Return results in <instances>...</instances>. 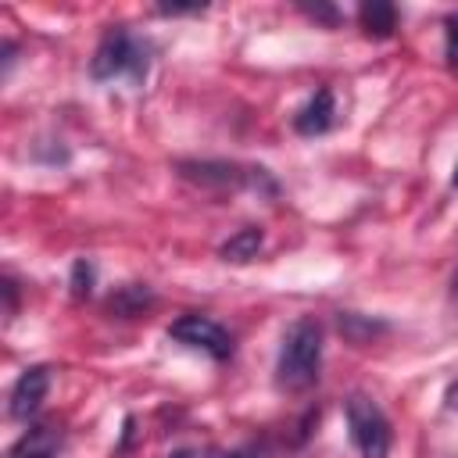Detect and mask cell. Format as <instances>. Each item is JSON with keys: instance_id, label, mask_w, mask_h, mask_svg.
Instances as JSON below:
<instances>
[{"instance_id": "obj_1", "label": "cell", "mask_w": 458, "mask_h": 458, "mask_svg": "<svg viewBox=\"0 0 458 458\" xmlns=\"http://www.w3.org/2000/svg\"><path fill=\"white\" fill-rule=\"evenodd\" d=\"M322 372V326L311 315H301L286 326L276 354V386L283 394H304L318 383Z\"/></svg>"}, {"instance_id": "obj_2", "label": "cell", "mask_w": 458, "mask_h": 458, "mask_svg": "<svg viewBox=\"0 0 458 458\" xmlns=\"http://www.w3.org/2000/svg\"><path fill=\"white\" fill-rule=\"evenodd\" d=\"M150 43L136 32H129L125 25H111L97 50H93V61H89V75L97 82H114V79H129L132 86H143L147 82V72H150Z\"/></svg>"}, {"instance_id": "obj_3", "label": "cell", "mask_w": 458, "mask_h": 458, "mask_svg": "<svg viewBox=\"0 0 458 458\" xmlns=\"http://www.w3.org/2000/svg\"><path fill=\"white\" fill-rule=\"evenodd\" d=\"M175 175L186 179V182H193V186H200V190H211V193H240V190H250V193H261V197H276L279 193V182L261 165H240V161H175Z\"/></svg>"}, {"instance_id": "obj_4", "label": "cell", "mask_w": 458, "mask_h": 458, "mask_svg": "<svg viewBox=\"0 0 458 458\" xmlns=\"http://www.w3.org/2000/svg\"><path fill=\"white\" fill-rule=\"evenodd\" d=\"M344 419H347V437L361 458H386L390 454V444H394L390 419L369 394H351L344 401Z\"/></svg>"}, {"instance_id": "obj_5", "label": "cell", "mask_w": 458, "mask_h": 458, "mask_svg": "<svg viewBox=\"0 0 458 458\" xmlns=\"http://www.w3.org/2000/svg\"><path fill=\"white\" fill-rule=\"evenodd\" d=\"M168 340H175V344H182V347H190V351H200V354H208L211 361H229L233 358V351H236V344H233V333L218 322V318H211V315H204V311H186V315H179L172 326H168Z\"/></svg>"}, {"instance_id": "obj_6", "label": "cell", "mask_w": 458, "mask_h": 458, "mask_svg": "<svg viewBox=\"0 0 458 458\" xmlns=\"http://www.w3.org/2000/svg\"><path fill=\"white\" fill-rule=\"evenodd\" d=\"M47 390H50V369H47V365H29V369L14 379V386H11V401H7L11 419L29 422V419L39 411V404L47 401Z\"/></svg>"}, {"instance_id": "obj_7", "label": "cell", "mask_w": 458, "mask_h": 458, "mask_svg": "<svg viewBox=\"0 0 458 458\" xmlns=\"http://www.w3.org/2000/svg\"><path fill=\"white\" fill-rule=\"evenodd\" d=\"M336 125V100H333V89H315L293 114V132L301 136H322Z\"/></svg>"}, {"instance_id": "obj_8", "label": "cell", "mask_w": 458, "mask_h": 458, "mask_svg": "<svg viewBox=\"0 0 458 458\" xmlns=\"http://www.w3.org/2000/svg\"><path fill=\"white\" fill-rule=\"evenodd\" d=\"M61 440H64V433H61L57 422H36V426H29V429L11 444L7 458H57Z\"/></svg>"}, {"instance_id": "obj_9", "label": "cell", "mask_w": 458, "mask_h": 458, "mask_svg": "<svg viewBox=\"0 0 458 458\" xmlns=\"http://www.w3.org/2000/svg\"><path fill=\"white\" fill-rule=\"evenodd\" d=\"M358 25L369 39H390L397 29V7L383 4V0H365L358 7Z\"/></svg>"}, {"instance_id": "obj_10", "label": "cell", "mask_w": 458, "mask_h": 458, "mask_svg": "<svg viewBox=\"0 0 458 458\" xmlns=\"http://www.w3.org/2000/svg\"><path fill=\"white\" fill-rule=\"evenodd\" d=\"M150 304H154V290H150L147 283H125V286H118V290L107 297V315L136 318V315H143Z\"/></svg>"}, {"instance_id": "obj_11", "label": "cell", "mask_w": 458, "mask_h": 458, "mask_svg": "<svg viewBox=\"0 0 458 458\" xmlns=\"http://www.w3.org/2000/svg\"><path fill=\"white\" fill-rule=\"evenodd\" d=\"M261 243H265V233H261V225H243V229H236V233H233V236H229V240L218 247V254H222V261L243 265V261L258 258Z\"/></svg>"}, {"instance_id": "obj_12", "label": "cell", "mask_w": 458, "mask_h": 458, "mask_svg": "<svg viewBox=\"0 0 458 458\" xmlns=\"http://www.w3.org/2000/svg\"><path fill=\"white\" fill-rule=\"evenodd\" d=\"M336 326L351 344H369V340H376V336H383L390 329L383 318H369V315H358V311H340Z\"/></svg>"}, {"instance_id": "obj_13", "label": "cell", "mask_w": 458, "mask_h": 458, "mask_svg": "<svg viewBox=\"0 0 458 458\" xmlns=\"http://www.w3.org/2000/svg\"><path fill=\"white\" fill-rule=\"evenodd\" d=\"M93 261L89 258H75L72 261V297L75 301H82V297H89L93 293Z\"/></svg>"}, {"instance_id": "obj_14", "label": "cell", "mask_w": 458, "mask_h": 458, "mask_svg": "<svg viewBox=\"0 0 458 458\" xmlns=\"http://www.w3.org/2000/svg\"><path fill=\"white\" fill-rule=\"evenodd\" d=\"M444 57H447V68L458 72V11L444 18Z\"/></svg>"}, {"instance_id": "obj_15", "label": "cell", "mask_w": 458, "mask_h": 458, "mask_svg": "<svg viewBox=\"0 0 458 458\" xmlns=\"http://www.w3.org/2000/svg\"><path fill=\"white\" fill-rule=\"evenodd\" d=\"M297 7H301L311 21H322V25H329V29L340 21V11H336V7H329V4H315V7H311V4H297Z\"/></svg>"}, {"instance_id": "obj_16", "label": "cell", "mask_w": 458, "mask_h": 458, "mask_svg": "<svg viewBox=\"0 0 458 458\" xmlns=\"http://www.w3.org/2000/svg\"><path fill=\"white\" fill-rule=\"evenodd\" d=\"M0 290H4V315L14 318V315H18V279L7 272L4 283H0Z\"/></svg>"}, {"instance_id": "obj_17", "label": "cell", "mask_w": 458, "mask_h": 458, "mask_svg": "<svg viewBox=\"0 0 458 458\" xmlns=\"http://www.w3.org/2000/svg\"><path fill=\"white\" fill-rule=\"evenodd\" d=\"M208 11V4H157L161 18H182V14H200Z\"/></svg>"}, {"instance_id": "obj_18", "label": "cell", "mask_w": 458, "mask_h": 458, "mask_svg": "<svg viewBox=\"0 0 458 458\" xmlns=\"http://www.w3.org/2000/svg\"><path fill=\"white\" fill-rule=\"evenodd\" d=\"M14 54H18V47H14L11 39H4V75H11V68H14Z\"/></svg>"}, {"instance_id": "obj_19", "label": "cell", "mask_w": 458, "mask_h": 458, "mask_svg": "<svg viewBox=\"0 0 458 458\" xmlns=\"http://www.w3.org/2000/svg\"><path fill=\"white\" fill-rule=\"evenodd\" d=\"M444 404H447L451 411H458V379L447 383V390H444Z\"/></svg>"}, {"instance_id": "obj_20", "label": "cell", "mask_w": 458, "mask_h": 458, "mask_svg": "<svg viewBox=\"0 0 458 458\" xmlns=\"http://www.w3.org/2000/svg\"><path fill=\"white\" fill-rule=\"evenodd\" d=\"M222 458H258V444H247V447H236V451H225Z\"/></svg>"}, {"instance_id": "obj_21", "label": "cell", "mask_w": 458, "mask_h": 458, "mask_svg": "<svg viewBox=\"0 0 458 458\" xmlns=\"http://www.w3.org/2000/svg\"><path fill=\"white\" fill-rule=\"evenodd\" d=\"M447 301H451V308H458V265H454L451 283H447Z\"/></svg>"}, {"instance_id": "obj_22", "label": "cell", "mask_w": 458, "mask_h": 458, "mask_svg": "<svg viewBox=\"0 0 458 458\" xmlns=\"http://www.w3.org/2000/svg\"><path fill=\"white\" fill-rule=\"evenodd\" d=\"M451 186L458 190V161H454V172H451Z\"/></svg>"}]
</instances>
